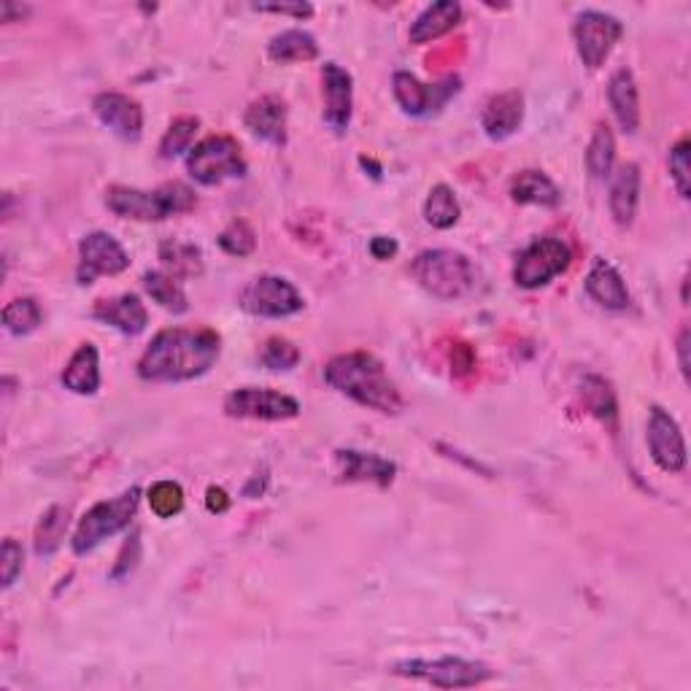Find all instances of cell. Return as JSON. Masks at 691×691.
<instances>
[{
  "label": "cell",
  "mask_w": 691,
  "mask_h": 691,
  "mask_svg": "<svg viewBox=\"0 0 691 691\" xmlns=\"http://www.w3.org/2000/svg\"><path fill=\"white\" fill-rule=\"evenodd\" d=\"M616 163V141L608 124H597L587 149V167L595 179H608Z\"/></svg>",
  "instance_id": "f546056e"
},
{
  "label": "cell",
  "mask_w": 691,
  "mask_h": 691,
  "mask_svg": "<svg viewBox=\"0 0 691 691\" xmlns=\"http://www.w3.org/2000/svg\"><path fill=\"white\" fill-rule=\"evenodd\" d=\"M572 263L570 246L562 238H535L525 252L519 254L514 267V282L521 289H540L557 276H562Z\"/></svg>",
  "instance_id": "ba28073f"
},
{
  "label": "cell",
  "mask_w": 691,
  "mask_h": 691,
  "mask_svg": "<svg viewBox=\"0 0 691 691\" xmlns=\"http://www.w3.org/2000/svg\"><path fill=\"white\" fill-rule=\"evenodd\" d=\"M186 171L197 184L214 186L227 179L246 176V160L238 141L230 135H211L186 154Z\"/></svg>",
  "instance_id": "8992f818"
},
{
  "label": "cell",
  "mask_w": 691,
  "mask_h": 691,
  "mask_svg": "<svg viewBox=\"0 0 691 691\" xmlns=\"http://www.w3.org/2000/svg\"><path fill=\"white\" fill-rule=\"evenodd\" d=\"M222 352V341L214 329L173 327L154 335V341L143 352L139 376L143 382H192L201 378L216 365Z\"/></svg>",
  "instance_id": "6da1fadb"
},
{
  "label": "cell",
  "mask_w": 691,
  "mask_h": 691,
  "mask_svg": "<svg viewBox=\"0 0 691 691\" xmlns=\"http://www.w3.org/2000/svg\"><path fill=\"white\" fill-rule=\"evenodd\" d=\"M92 111L111 133H116L124 141H139L143 133V111L133 98L122 92H103L92 101Z\"/></svg>",
  "instance_id": "2e32d148"
},
{
  "label": "cell",
  "mask_w": 691,
  "mask_h": 691,
  "mask_svg": "<svg viewBox=\"0 0 691 691\" xmlns=\"http://www.w3.org/2000/svg\"><path fill=\"white\" fill-rule=\"evenodd\" d=\"M322 92H325V124L335 133H346L352 124L354 87L348 71H344L338 62H327L322 68Z\"/></svg>",
  "instance_id": "9a60e30c"
},
{
  "label": "cell",
  "mask_w": 691,
  "mask_h": 691,
  "mask_svg": "<svg viewBox=\"0 0 691 691\" xmlns=\"http://www.w3.org/2000/svg\"><path fill=\"white\" fill-rule=\"evenodd\" d=\"M410 273L440 301H459L476 289V267L465 254L451 248H427L410 263Z\"/></svg>",
  "instance_id": "277c9868"
},
{
  "label": "cell",
  "mask_w": 691,
  "mask_h": 691,
  "mask_svg": "<svg viewBox=\"0 0 691 691\" xmlns=\"http://www.w3.org/2000/svg\"><path fill=\"white\" fill-rule=\"evenodd\" d=\"M370 254L376 260H392L397 254V241L387 238V235H376L370 241Z\"/></svg>",
  "instance_id": "7bdbcfd3"
},
{
  "label": "cell",
  "mask_w": 691,
  "mask_h": 691,
  "mask_svg": "<svg viewBox=\"0 0 691 691\" xmlns=\"http://www.w3.org/2000/svg\"><path fill=\"white\" fill-rule=\"evenodd\" d=\"M395 87L397 103L403 105V111L410 116H429L435 111H440L448 103V98H454L459 92V77H446L438 84H421L419 79L410 77L406 71H397L392 79Z\"/></svg>",
  "instance_id": "4fadbf2b"
},
{
  "label": "cell",
  "mask_w": 691,
  "mask_h": 691,
  "mask_svg": "<svg viewBox=\"0 0 691 691\" xmlns=\"http://www.w3.org/2000/svg\"><path fill=\"white\" fill-rule=\"evenodd\" d=\"M691 167H689V139H681L675 143V146L670 149V176H672V184H675L678 195L683 197V201H689L691 195V186H689V179H691Z\"/></svg>",
  "instance_id": "f35d334b"
},
{
  "label": "cell",
  "mask_w": 691,
  "mask_h": 691,
  "mask_svg": "<svg viewBox=\"0 0 691 691\" xmlns=\"http://www.w3.org/2000/svg\"><path fill=\"white\" fill-rule=\"evenodd\" d=\"M220 246L233 257H248L257 246V235L246 222H233L227 230H222Z\"/></svg>",
  "instance_id": "8d00e7d4"
},
{
  "label": "cell",
  "mask_w": 691,
  "mask_h": 691,
  "mask_svg": "<svg viewBox=\"0 0 691 691\" xmlns=\"http://www.w3.org/2000/svg\"><path fill=\"white\" fill-rule=\"evenodd\" d=\"M640 203V167L627 163L619 167L613 184H610V214L619 227H630L638 214Z\"/></svg>",
  "instance_id": "603a6c76"
},
{
  "label": "cell",
  "mask_w": 691,
  "mask_h": 691,
  "mask_svg": "<svg viewBox=\"0 0 691 691\" xmlns=\"http://www.w3.org/2000/svg\"><path fill=\"white\" fill-rule=\"evenodd\" d=\"M303 295L282 276H260L241 292V308L252 316L284 319L303 311Z\"/></svg>",
  "instance_id": "30bf717a"
},
{
  "label": "cell",
  "mask_w": 691,
  "mask_h": 691,
  "mask_svg": "<svg viewBox=\"0 0 691 691\" xmlns=\"http://www.w3.org/2000/svg\"><path fill=\"white\" fill-rule=\"evenodd\" d=\"M335 463H338L341 481H370L378 487H389L395 481V463L378 457V454L367 451H354V448H341L335 451Z\"/></svg>",
  "instance_id": "e0dca14e"
},
{
  "label": "cell",
  "mask_w": 691,
  "mask_h": 691,
  "mask_svg": "<svg viewBox=\"0 0 691 691\" xmlns=\"http://www.w3.org/2000/svg\"><path fill=\"white\" fill-rule=\"evenodd\" d=\"M160 260L173 278H195L203 273V254L195 244L167 238L160 244Z\"/></svg>",
  "instance_id": "83f0119b"
},
{
  "label": "cell",
  "mask_w": 691,
  "mask_h": 691,
  "mask_svg": "<svg viewBox=\"0 0 691 691\" xmlns=\"http://www.w3.org/2000/svg\"><path fill=\"white\" fill-rule=\"evenodd\" d=\"M244 122L257 139L273 143V146L286 143V109L284 101H278L276 95H265L248 105Z\"/></svg>",
  "instance_id": "44dd1931"
},
{
  "label": "cell",
  "mask_w": 691,
  "mask_h": 691,
  "mask_svg": "<svg viewBox=\"0 0 691 691\" xmlns=\"http://www.w3.org/2000/svg\"><path fill=\"white\" fill-rule=\"evenodd\" d=\"M583 397H587L591 414L600 416V419H613L616 416V400H613V392L602 378H587L583 382Z\"/></svg>",
  "instance_id": "74e56055"
},
{
  "label": "cell",
  "mask_w": 691,
  "mask_h": 691,
  "mask_svg": "<svg viewBox=\"0 0 691 691\" xmlns=\"http://www.w3.org/2000/svg\"><path fill=\"white\" fill-rule=\"evenodd\" d=\"M325 382L341 395L352 397L359 406L378 410V414H400L403 410L400 392L389 382L382 359L367 352H348L329 359Z\"/></svg>",
  "instance_id": "7a4b0ae2"
},
{
  "label": "cell",
  "mask_w": 691,
  "mask_h": 691,
  "mask_svg": "<svg viewBox=\"0 0 691 691\" xmlns=\"http://www.w3.org/2000/svg\"><path fill=\"white\" fill-rule=\"evenodd\" d=\"M197 197L190 186L182 182L163 184L160 190H133V186H109L105 190V205L122 220L139 222H163L167 216L186 214L195 209Z\"/></svg>",
  "instance_id": "3957f363"
},
{
  "label": "cell",
  "mask_w": 691,
  "mask_h": 691,
  "mask_svg": "<svg viewBox=\"0 0 691 691\" xmlns=\"http://www.w3.org/2000/svg\"><path fill=\"white\" fill-rule=\"evenodd\" d=\"M675 348H678V365H681L683 378H687V382H689V327L681 329Z\"/></svg>",
  "instance_id": "f6af8a7d"
},
{
  "label": "cell",
  "mask_w": 691,
  "mask_h": 691,
  "mask_svg": "<svg viewBox=\"0 0 691 691\" xmlns=\"http://www.w3.org/2000/svg\"><path fill=\"white\" fill-rule=\"evenodd\" d=\"M14 14L24 17V14H28V9H24V6H14V3H0V20L11 22V17H14Z\"/></svg>",
  "instance_id": "bcb514c9"
},
{
  "label": "cell",
  "mask_w": 691,
  "mask_h": 691,
  "mask_svg": "<svg viewBox=\"0 0 691 691\" xmlns=\"http://www.w3.org/2000/svg\"><path fill=\"white\" fill-rule=\"evenodd\" d=\"M260 363H263L267 370H292L297 363H301V348L284 338H271L260 352Z\"/></svg>",
  "instance_id": "d590c367"
},
{
  "label": "cell",
  "mask_w": 691,
  "mask_h": 691,
  "mask_svg": "<svg viewBox=\"0 0 691 691\" xmlns=\"http://www.w3.org/2000/svg\"><path fill=\"white\" fill-rule=\"evenodd\" d=\"M459 20H463V6L454 3V0H440V3L427 6V9L416 17V22L410 24L408 39L410 43L435 41L440 39V35H446L448 30L457 28Z\"/></svg>",
  "instance_id": "cb8c5ba5"
},
{
  "label": "cell",
  "mask_w": 691,
  "mask_h": 691,
  "mask_svg": "<svg viewBox=\"0 0 691 691\" xmlns=\"http://www.w3.org/2000/svg\"><path fill=\"white\" fill-rule=\"evenodd\" d=\"M43 314L33 297H20L3 308V325L11 335H30L41 327Z\"/></svg>",
  "instance_id": "d6a6232c"
},
{
  "label": "cell",
  "mask_w": 691,
  "mask_h": 691,
  "mask_svg": "<svg viewBox=\"0 0 691 691\" xmlns=\"http://www.w3.org/2000/svg\"><path fill=\"white\" fill-rule=\"evenodd\" d=\"M587 295L608 311L630 308V289H627L624 278L606 260H595V265H591L587 276Z\"/></svg>",
  "instance_id": "ffe728a7"
},
{
  "label": "cell",
  "mask_w": 691,
  "mask_h": 691,
  "mask_svg": "<svg viewBox=\"0 0 691 691\" xmlns=\"http://www.w3.org/2000/svg\"><path fill=\"white\" fill-rule=\"evenodd\" d=\"M521 120H525V98L516 90H508L495 95L487 103L481 116V128L491 141H506L521 128Z\"/></svg>",
  "instance_id": "ac0fdd59"
},
{
  "label": "cell",
  "mask_w": 691,
  "mask_h": 691,
  "mask_svg": "<svg viewBox=\"0 0 691 691\" xmlns=\"http://www.w3.org/2000/svg\"><path fill=\"white\" fill-rule=\"evenodd\" d=\"M92 319L120 329L124 335H141L149 325L146 305L139 295H120L111 301H98L92 308Z\"/></svg>",
  "instance_id": "d6986e66"
},
{
  "label": "cell",
  "mask_w": 691,
  "mask_h": 691,
  "mask_svg": "<svg viewBox=\"0 0 691 691\" xmlns=\"http://www.w3.org/2000/svg\"><path fill=\"white\" fill-rule=\"evenodd\" d=\"M128 267H130L128 252H124V246L114 238V235L98 230V233L84 235L82 244H79L77 278L82 286L92 284L98 276H116V273L128 271Z\"/></svg>",
  "instance_id": "7c38bea8"
},
{
  "label": "cell",
  "mask_w": 691,
  "mask_h": 691,
  "mask_svg": "<svg viewBox=\"0 0 691 691\" xmlns=\"http://www.w3.org/2000/svg\"><path fill=\"white\" fill-rule=\"evenodd\" d=\"M149 506L160 519H171V516L182 514L184 489L176 481H157L149 489Z\"/></svg>",
  "instance_id": "e575fe53"
},
{
  "label": "cell",
  "mask_w": 691,
  "mask_h": 691,
  "mask_svg": "<svg viewBox=\"0 0 691 691\" xmlns=\"http://www.w3.org/2000/svg\"><path fill=\"white\" fill-rule=\"evenodd\" d=\"M20 572H22V546L9 538L3 543V589L14 587Z\"/></svg>",
  "instance_id": "ab89813d"
},
{
  "label": "cell",
  "mask_w": 691,
  "mask_h": 691,
  "mask_svg": "<svg viewBox=\"0 0 691 691\" xmlns=\"http://www.w3.org/2000/svg\"><path fill=\"white\" fill-rule=\"evenodd\" d=\"M254 11H271V14H286L295 17V20H303V17L314 14V6L308 3H257Z\"/></svg>",
  "instance_id": "60d3db41"
},
{
  "label": "cell",
  "mask_w": 691,
  "mask_h": 691,
  "mask_svg": "<svg viewBox=\"0 0 691 691\" xmlns=\"http://www.w3.org/2000/svg\"><path fill=\"white\" fill-rule=\"evenodd\" d=\"M451 365L457 367V373H470L476 367V357H472V348L468 344H457L451 352Z\"/></svg>",
  "instance_id": "b9f144b4"
},
{
  "label": "cell",
  "mask_w": 691,
  "mask_h": 691,
  "mask_svg": "<svg viewBox=\"0 0 691 691\" xmlns=\"http://www.w3.org/2000/svg\"><path fill=\"white\" fill-rule=\"evenodd\" d=\"M621 35H624V24L616 20V17L606 14V11L587 9L576 17V24H572V39H576L578 58L591 71L608 60V54L613 52Z\"/></svg>",
  "instance_id": "9c48e42d"
},
{
  "label": "cell",
  "mask_w": 691,
  "mask_h": 691,
  "mask_svg": "<svg viewBox=\"0 0 691 691\" xmlns=\"http://www.w3.org/2000/svg\"><path fill=\"white\" fill-rule=\"evenodd\" d=\"M649 451L653 463L664 472H681L687 468V444L678 421L662 406H653L649 414Z\"/></svg>",
  "instance_id": "5bb4252c"
},
{
  "label": "cell",
  "mask_w": 691,
  "mask_h": 691,
  "mask_svg": "<svg viewBox=\"0 0 691 691\" xmlns=\"http://www.w3.org/2000/svg\"><path fill=\"white\" fill-rule=\"evenodd\" d=\"M197 128H201L197 116H179V120H173L171 128L165 130L163 141H160V157L173 160L184 154L192 146V141H195Z\"/></svg>",
  "instance_id": "836d02e7"
},
{
  "label": "cell",
  "mask_w": 691,
  "mask_h": 691,
  "mask_svg": "<svg viewBox=\"0 0 691 691\" xmlns=\"http://www.w3.org/2000/svg\"><path fill=\"white\" fill-rule=\"evenodd\" d=\"M68 532V508L52 506L43 514L39 529H35V553L39 557H49L60 549Z\"/></svg>",
  "instance_id": "1f68e13d"
},
{
  "label": "cell",
  "mask_w": 691,
  "mask_h": 691,
  "mask_svg": "<svg viewBox=\"0 0 691 691\" xmlns=\"http://www.w3.org/2000/svg\"><path fill=\"white\" fill-rule=\"evenodd\" d=\"M224 414L233 416V419L286 421L301 414V403L276 389L244 387L230 392L227 400H224Z\"/></svg>",
  "instance_id": "8fae6325"
},
{
  "label": "cell",
  "mask_w": 691,
  "mask_h": 691,
  "mask_svg": "<svg viewBox=\"0 0 691 691\" xmlns=\"http://www.w3.org/2000/svg\"><path fill=\"white\" fill-rule=\"evenodd\" d=\"M392 672L406 678H421L438 689H470L487 683L495 672L484 662H470L459 657H440V659H406L397 662Z\"/></svg>",
  "instance_id": "52a82bcc"
},
{
  "label": "cell",
  "mask_w": 691,
  "mask_h": 691,
  "mask_svg": "<svg viewBox=\"0 0 691 691\" xmlns=\"http://www.w3.org/2000/svg\"><path fill=\"white\" fill-rule=\"evenodd\" d=\"M510 197L521 205H543V209H553L562 201V192L551 182L546 173L540 171H521L519 176L510 182Z\"/></svg>",
  "instance_id": "484cf974"
},
{
  "label": "cell",
  "mask_w": 691,
  "mask_h": 691,
  "mask_svg": "<svg viewBox=\"0 0 691 691\" xmlns=\"http://www.w3.org/2000/svg\"><path fill=\"white\" fill-rule=\"evenodd\" d=\"M62 387L71 389L73 395H95L101 387V357L92 344H82L71 357L65 370H62Z\"/></svg>",
  "instance_id": "d4e9b609"
},
{
  "label": "cell",
  "mask_w": 691,
  "mask_h": 691,
  "mask_svg": "<svg viewBox=\"0 0 691 691\" xmlns=\"http://www.w3.org/2000/svg\"><path fill=\"white\" fill-rule=\"evenodd\" d=\"M205 508H209L211 514H224V510L230 508L227 491L222 487H209V491H205Z\"/></svg>",
  "instance_id": "ee69618b"
},
{
  "label": "cell",
  "mask_w": 691,
  "mask_h": 691,
  "mask_svg": "<svg viewBox=\"0 0 691 691\" xmlns=\"http://www.w3.org/2000/svg\"><path fill=\"white\" fill-rule=\"evenodd\" d=\"M139 500L141 489L130 487L128 491H122L120 497H114V500L98 502L95 508L87 510L84 519L79 521L77 535H73V551H77L79 557H82V553H90L92 549H98L105 538H111V535L130 527L135 510H139Z\"/></svg>",
  "instance_id": "5b68a950"
},
{
  "label": "cell",
  "mask_w": 691,
  "mask_h": 691,
  "mask_svg": "<svg viewBox=\"0 0 691 691\" xmlns=\"http://www.w3.org/2000/svg\"><path fill=\"white\" fill-rule=\"evenodd\" d=\"M267 54L276 62H308L319 58V43L305 30H284L267 43Z\"/></svg>",
  "instance_id": "4316f807"
},
{
  "label": "cell",
  "mask_w": 691,
  "mask_h": 691,
  "mask_svg": "<svg viewBox=\"0 0 691 691\" xmlns=\"http://www.w3.org/2000/svg\"><path fill=\"white\" fill-rule=\"evenodd\" d=\"M608 101L616 120L621 124V130H624V133H634L640 124V98L630 68H619V71L610 77Z\"/></svg>",
  "instance_id": "7402d4cb"
},
{
  "label": "cell",
  "mask_w": 691,
  "mask_h": 691,
  "mask_svg": "<svg viewBox=\"0 0 691 691\" xmlns=\"http://www.w3.org/2000/svg\"><path fill=\"white\" fill-rule=\"evenodd\" d=\"M143 286H146V292L152 295V301L163 305L171 314H184V311L190 308V301H186L182 284H179V278H173L171 273L165 271L143 273Z\"/></svg>",
  "instance_id": "f1b7e54d"
},
{
  "label": "cell",
  "mask_w": 691,
  "mask_h": 691,
  "mask_svg": "<svg viewBox=\"0 0 691 691\" xmlns=\"http://www.w3.org/2000/svg\"><path fill=\"white\" fill-rule=\"evenodd\" d=\"M459 214H463V211H459V201L457 195H454L451 186L446 184L433 186V192H429L425 203V220L433 224V227L448 230L459 222Z\"/></svg>",
  "instance_id": "4dcf8cb0"
}]
</instances>
